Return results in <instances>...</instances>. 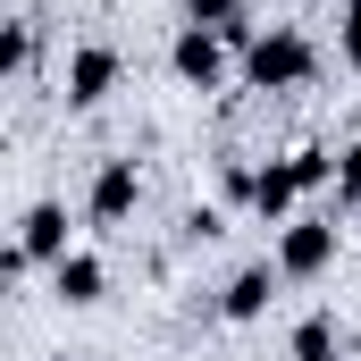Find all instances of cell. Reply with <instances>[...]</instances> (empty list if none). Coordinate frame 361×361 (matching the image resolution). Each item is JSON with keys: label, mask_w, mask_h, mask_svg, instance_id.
I'll list each match as a JSON object with an SVG mask.
<instances>
[{"label": "cell", "mask_w": 361, "mask_h": 361, "mask_svg": "<svg viewBox=\"0 0 361 361\" xmlns=\"http://www.w3.org/2000/svg\"><path fill=\"white\" fill-rule=\"evenodd\" d=\"M311 68H319V51H311V42H302L294 25H277V34H261V42L244 51V76H252L261 92H286V85H302Z\"/></svg>", "instance_id": "1"}, {"label": "cell", "mask_w": 361, "mask_h": 361, "mask_svg": "<svg viewBox=\"0 0 361 361\" xmlns=\"http://www.w3.org/2000/svg\"><path fill=\"white\" fill-rule=\"evenodd\" d=\"M328 261H336V219H294L286 244H277V269L286 277H319Z\"/></svg>", "instance_id": "2"}, {"label": "cell", "mask_w": 361, "mask_h": 361, "mask_svg": "<svg viewBox=\"0 0 361 361\" xmlns=\"http://www.w3.org/2000/svg\"><path fill=\"white\" fill-rule=\"evenodd\" d=\"M17 261H68V210H59V202H34V210H25Z\"/></svg>", "instance_id": "3"}, {"label": "cell", "mask_w": 361, "mask_h": 361, "mask_svg": "<svg viewBox=\"0 0 361 361\" xmlns=\"http://www.w3.org/2000/svg\"><path fill=\"white\" fill-rule=\"evenodd\" d=\"M109 85H118V51H101V42H92V51L68 59V101H76V109H92Z\"/></svg>", "instance_id": "4"}, {"label": "cell", "mask_w": 361, "mask_h": 361, "mask_svg": "<svg viewBox=\"0 0 361 361\" xmlns=\"http://www.w3.org/2000/svg\"><path fill=\"white\" fill-rule=\"evenodd\" d=\"M219 42H227V34H210V25L177 34V76L185 85H219Z\"/></svg>", "instance_id": "5"}, {"label": "cell", "mask_w": 361, "mask_h": 361, "mask_svg": "<svg viewBox=\"0 0 361 361\" xmlns=\"http://www.w3.org/2000/svg\"><path fill=\"white\" fill-rule=\"evenodd\" d=\"M135 210V160H109L92 177V219H126Z\"/></svg>", "instance_id": "6"}, {"label": "cell", "mask_w": 361, "mask_h": 361, "mask_svg": "<svg viewBox=\"0 0 361 361\" xmlns=\"http://www.w3.org/2000/svg\"><path fill=\"white\" fill-rule=\"evenodd\" d=\"M294 193H302V177H294V160H286V169H269V177H252V210H261V219H286Z\"/></svg>", "instance_id": "7"}, {"label": "cell", "mask_w": 361, "mask_h": 361, "mask_svg": "<svg viewBox=\"0 0 361 361\" xmlns=\"http://www.w3.org/2000/svg\"><path fill=\"white\" fill-rule=\"evenodd\" d=\"M59 294H68V302H101V261H92V252H68V261H59Z\"/></svg>", "instance_id": "8"}, {"label": "cell", "mask_w": 361, "mask_h": 361, "mask_svg": "<svg viewBox=\"0 0 361 361\" xmlns=\"http://www.w3.org/2000/svg\"><path fill=\"white\" fill-rule=\"evenodd\" d=\"M261 311H269V269H244L227 286V319H261Z\"/></svg>", "instance_id": "9"}, {"label": "cell", "mask_w": 361, "mask_h": 361, "mask_svg": "<svg viewBox=\"0 0 361 361\" xmlns=\"http://www.w3.org/2000/svg\"><path fill=\"white\" fill-rule=\"evenodd\" d=\"M294 361H336V319H302L294 328Z\"/></svg>", "instance_id": "10"}, {"label": "cell", "mask_w": 361, "mask_h": 361, "mask_svg": "<svg viewBox=\"0 0 361 361\" xmlns=\"http://www.w3.org/2000/svg\"><path fill=\"white\" fill-rule=\"evenodd\" d=\"M345 59H353V68H361V0H353V8H345Z\"/></svg>", "instance_id": "11"}, {"label": "cell", "mask_w": 361, "mask_h": 361, "mask_svg": "<svg viewBox=\"0 0 361 361\" xmlns=\"http://www.w3.org/2000/svg\"><path fill=\"white\" fill-rule=\"evenodd\" d=\"M345 193H361V143L345 152Z\"/></svg>", "instance_id": "12"}, {"label": "cell", "mask_w": 361, "mask_h": 361, "mask_svg": "<svg viewBox=\"0 0 361 361\" xmlns=\"http://www.w3.org/2000/svg\"><path fill=\"white\" fill-rule=\"evenodd\" d=\"M353 353H361V336H353Z\"/></svg>", "instance_id": "13"}]
</instances>
